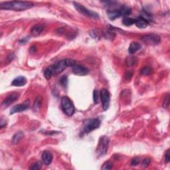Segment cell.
Returning <instances> with one entry per match:
<instances>
[{
	"mask_svg": "<svg viewBox=\"0 0 170 170\" xmlns=\"http://www.w3.org/2000/svg\"><path fill=\"white\" fill-rule=\"evenodd\" d=\"M34 4L29 1H6L0 4V9L5 10H14L21 11L32 8Z\"/></svg>",
	"mask_w": 170,
	"mask_h": 170,
	"instance_id": "cell-1",
	"label": "cell"
},
{
	"mask_svg": "<svg viewBox=\"0 0 170 170\" xmlns=\"http://www.w3.org/2000/svg\"><path fill=\"white\" fill-rule=\"evenodd\" d=\"M61 106L65 114L68 116H71L75 112V108L72 100L66 96L61 98Z\"/></svg>",
	"mask_w": 170,
	"mask_h": 170,
	"instance_id": "cell-2",
	"label": "cell"
},
{
	"mask_svg": "<svg viewBox=\"0 0 170 170\" xmlns=\"http://www.w3.org/2000/svg\"><path fill=\"white\" fill-rule=\"evenodd\" d=\"M100 125V121L98 118H89L85 120L83 125V133L88 134L96 130Z\"/></svg>",
	"mask_w": 170,
	"mask_h": 170,
	"instance_id": "cell-3",
	"label": "cell"
},
{
	"mask_svg": "<svg viewBox=\"0 0 170 170\" xmlns=\"http://www.w3.org/2000/svg\"><path fill=\"white\" fill-rule=\"evenodd\" d=\"M73 5L74 6V8H76V10L78 11L79 13H81V14L85 15V16L87 17L94 18V19H98L99 18V15L98 13L94 12L93 11L88 10L87 8H85V7L81 5V4L76 3V2H74Z\"/></svg>",
	"mask_w": 170,
	"mask_h": 170,
	"instance_id": "cell-4",
	"label": "cell"
},
{
	"mask_svg": "<svg viewBox=\"0 0 170 170\" xmlns=\"http://www.w3.org/2000/svg\"><path fill=\"white\" fill-rule=\"evenodd\" d=\"M108 146H109V139L108 137L104 136L100 138V142L97 148V153L100 156H103L107 153Z\"/></svg>",
	"mask_w": 170,
	"mask_h": 170,
	"instance_id": "cell-5",
	"label": "cell"
},
{
	"mask_svg": "<svg viewBox=\"0 0 170 170\" xmlns=\"http://www.w3.org/2000/svg\"><path fill=\"white\" fill-rule=\"evenodd\" d=\"M142 41L148 45H158L161 41V38L159 35L156 34H148L143 36Z\"/></svg>",
	"mask_w": 170,
	"mask_h": 170,
	"instance_id": "cell-6",
	"label": "cell"
},
{
	"mask_svg": "<svg viewBox=\"0 0 170 170\" xmlns=\"http://www.w3.org/2000/svg\"><path fill=\"white\" fill-rule=\"evenodd\" d=\"M100 98L102 104H103V110H108L110 106V92H108V90L105 89V88L102 89L100 92Z\"/></svg>",
	"mask_w": 170,
	"mask_h": 170,
	"instance_id": "cell-7",
	"label": "cell"
},
{
	"mask_svg": "<svg viewBox=\"0 0 170 170\" xmlns=\"http://www.w3.org/2000/svg\"><path fill=\"white\" fill-rule=\"evenodd\" d=\"M67 65L66 63V60H61L59 61L58 63H56V64L53 65V74H60L63 71H64V70L67 67Z\"/></svg>",
	"mask_w": 170,
	"mask_h": 170,
	"instance_id": "cell-8",
	"label": "cell"
},
{
	"mask_svg": "<svg viewBox=\"0 0 170 170\" xmlns=\"http://www.w3.org/2000/svg\"><path fill=\"white\" fill-rule=\"evenodd\" d=\"M18 98H19V94L17 93H11L6 97V99L2 103L1 105L3 108L8 107L11 104H13L14 102L16 101Z\"/></svg>",
	"mask_w": 170,
	"mask_h": 170,
	"instance_id": "cell-9",
	"label": "cell"
},
{
	"mask_svg": "<svg viewBox=\"0 0 170 170\" xmlns=\"http://www.w3.org/2000/svg\"><path fill=\"white\" fill-rule=\"evenodd\" d=\"M72 71L74 74L78 76H85L88 73V69L82 65H76L72 67Z\"/></svg>",
	"mask_w": 170,
	"mask_h": 170,
	"instance_id": "cell-10",
	"label": "cell"
},
{
	"mask_svg": "<svg viewBox=\"0 0 170 170\" xmlns=\"http://www.w3.org/2000/svg\"><path fill=\"white\" fill-rule=\"evenodd\" d=\"M28 108L29 104H27V102L23 104H17V105L13 106V107L11 108V110L10 111V114H15V113L23 112V111H25L28 109Z\"/></svg>",
	"mask_w": 170,
	"mask_h": 170,
	"instance_id": "cell-11",
	"label": "cell"
},
{
	"mask_svg": "<svg viewBox=\"0 0 170 170\" xmlns=\"http://www.w3.org/2000/svg\"><path fill=\"white\" fill-rule=\"evenodd\" d=\"M107 15L108 18H109L110 20H114L116 19H117V18L121 17L120 8L118 9L112 8V10H108L107 11Z\"/></svg>",
	"mask_w": 170,
	"mask_h": 170,
	"instance_id": "cell-12",
	"label": "cell"
},
{
	"mask_svg": "<svg viewBox=\"0 0 170 170\" xmlns=\"http://www.w3.org/2000/svg\"><path fill=\"white\" fill-rule=\"evenodd\" d=\"M41 159L45 165H48L52 162V160H53V155H52V153L49 151H44L42 153Z\"/></svg>",
	"mask_w": 170,
	"mask_h": 170,
	"instance_id": "cell-13",
	"label": "cell"
},
{
	"mask_svg": "<svg viewBox=\"0 0 170 170\" xmlns=\"http://www.w3.org/2000/svg\"><path fill=\"white\" fill-rule=\"evenodd\" d=\"M27 83V79L25 78L24 76H20L15 78L14 80L13 81L11 85L14 87H23Z\"/></svg>",
	"mask_w": 170,
	"mask_h": 170,
	"instance_id": "cell-14",
	"label": "cell"
},
{
	"mask_svg": "<svg viewBox=\"0 0 170 170\" xmlns=\"http://www.w3.org/2000/svg\"><path fill=\"white\" fill-rule=\"evenodd\" d=\"M44 29V26L42 25H36L31 28V33L33 37H37L39 35Z\"/></svg>",
	"mask_w": 170,
	"mask_h": 170,
	"instance_id": "cell-15",
	"label": "cell"
},
{
	"mask_svg": "<svg viewBox=\"0 0 170 170\" xmlns=\"http://www.w3.org/2000/svg\"><path fill=\"white\" fill-rule=\"evenodd\" d=\"M141 45L140 43H138L137 42H132L131 43L130 46H129L128 48V51L129 53L130 54H134L136 52H137L138 51L141 49Z\"/></svg>",
	"mask_w": 170,
	"mask_h": 170,
	"instance_id": "cell-16",
	"label": "cell"
},
{
	"mask_svg": "<svg viewBox=\"0 0 170 170\" xmlns=\"http://www.w3.org/2000/svg\"><path fill=\"white\" fill-rule=\"evenodd\" d=\"M23 137L24 133L23 132H18L17 133H15V134L13 136L12 139H11V143H12L13 144H17Z\"/></svg>",
	"mask_w": 170,
	"mask_h": 170,
	"instance_id": "cell-17",
	"label": "cell"
},
{
	"mask_svg": "<svg viewBox=\"0 0 170 170\" xmlns=\"http://www.w3.org/2000/svg\"><path fill=\"white\" fill-rule=\"evenodd\" d=\"M136 25L138 28L140 29H145L148 26L149 24L146 20L142 19L140 17H138V19H136Z\"/></svg>",
	"mask_w": 170,
	"mask_h": 170,
	"instance_id": "cell-18",
	"label": "cell"
},
{
	"mask_svg": "<svg viewBox=\"0 0 170 170\" xmlns=\"http://www.w3.org/2000/svg\"><path fill=\"white\" fill-rule=\"evenodd\" d=\"M89 35L94 39H101L103 35H104V34H103L102 31H100L99 29H93V30L90 31Z\"/></svg>",
	"mask_w": 170,
	"mask_h": 170,
	"instance_id": "cell-19",
	"label": "cell"
},
{
	"mask_svg": "<svg viewBox=\"0 0 170 170\" xmlns=\"http://www.w3.org/2000/svg\"><path fill=\"white\" fill-rule=\"evenodd\" d=\"M120 11L121 16H123L124 17H128L130 15L131 12H132L131 8L127 6H121L120 8Z\"/></svg>",
	"mask_w": 170,
	"mask_h": 170,
	"instance_id": "cell-20",
	"label": "cell"
},
{
	"mask_svg": "<svg viewBox=\"0 0 170 170\" xmlns=\"http://www.w3.org/2000/svg\"><path fill=\"white\" fill-rule=\"evenodd\" d=\"M42 101H43V98L41 96H39L36 98L35 103H34V104H33V109L34 110L36 111V112H37V111L40 109L41 106V104H42Z\"/></svg>",
	"mask_w": 170,
	"mask_h": 170,
	"instance_id": "cell-21",
	"label": "cell"
},
{
	"mask_svg": "<svg viewBox=\"0 0 170 170\" xmlns=\"http://www.w3.org/2000/svg\"><path fill=\"white\" fill-rule=\"evenodd\" d=\"M136 23V19H133V18L126 17H124L123 19V24L126 26H130L132 25L135 24Z\"/></svg>",
	"mask_w": 170,
	"mask_h": 170,
	"instance_id": "cell-22",
	"label": "cell"
},
{
	"mask_svg": "<svg viewBox=\"0 0 170 170\" xmlns=\"http://www.w3.org/2000/svg\"><path fill=\"white\" fill-rule=\"evenodd\" d=\"M45 77L47 80H49L51 78L52 76L53 75V66H51L46 69L44 72Z\"/></svg>",
	"mask_w": 170,
	"mask_h": 170,
	"instance_id": "cell-23",
	"label": "cell"
},
{
	"mask_svg": "<svg viewBox=\"0 0 170 170\" xmlns=\"http://www.w3.org/2000/svg\"><path fill=\"white\" fill-rule=\"evenodd\" d=\"M60 85L62 86L63 88H66L68 85V78L67 76H63L59 80Z\"/></svg>",
	"mask_w": 170,
	"mask_h": 170,
	"instance_id": "cell-24",
	"label": "cell"
},
{
	"mask_svg": "<svg viewBox=\"0 0 170 170\" xmlns=\"http://www.w3.org/2000/svg\"><path fill=\"white\" fill-rule=\"evenodd\" d=\"M151 73V69L149 67H144L141 70V72H140V74L142 75H149Z\"/></svg>",
	"mask_w": 170,
	"mask_h": 170,
	"instance_id": "cell-25",
	"label": "cell"
},
{
	"mask_svg": "<svg viewBox=\"0 0 170 170\" xmlns=\"http://www.w3.org/2000/svg\"><path fill=\"white\" fill-rule=\"evenodd\" d=\"M99 98H100V94L98 93V90L95 89L93 92V100L94 104H98L99 103Z\"/></svg>",
	"mask_w": 170,
	"mask_h": 170,
	"instance_id": "cell-26",
	"label": "cell"
},
{
	"mask_svg": "<svg viewBox=\"0 0 170 170\" xmlns=\"http://www.w3.org/2000/svg\"><path fill=\"white\" fill-rule=\"evenodd\" d=\"M66 60V63L68 67H74V65H76V61H74V59H67Z\"/></svg>",
	"mask_w": 170,
	"mask_h": 170,
	"instance_id": "cell-27",
	"label": "cell"
},
{
	"mask_svg": "<svg viewBox=\"0 0 170 170\" xmlns=\"http://www.w3.org/2000/svg\"><path fill=\"white\" fill-rule=\"evenodd\" d=\"M112 168V164L110 162H106L103 164L102 169H111Z\"/></svg>",
	"mask_w": 170,
	"mask_h": 170,
	"instance_id": "cell-28",
	"label": "cell"
},
{
	"mask_svg": "<svg viewBox=\"0 0 170 170\" xmlns=\"http://www.w3.org/2000/svg\"><path fill=\"white\" fill-rule=\"evenodd\" d=\"M41 166H42V163L40 162H37V163H35L33 166H31L29 169H33V170H38L41 168Z\"/></svg>",
	"mask_w": 170,
	"mask_h": 170,
	"instance_id": "cell-29",
	"label": "cell"
},
{
	"mask_svg": "<svg viewBox=\"0 0 170 170\" xmlns=\"http://www.w3.org/2000/svg\"><path fill=\"white\" fill-rule=\"evenodd\" d=\"M140 163V159L139 158H135L132 160L131 162V165L132 166H136V165H138Z\"/></svg>",
	"mask_w": 170,
	"mask_h": 170,
	"instance_id": "cell-30",
	"label": "cell"
},
{
	"mask_svg": "<svg viewBox=\"0 0 170 170\" xmlns=\"http://www.w3.org/2000/svg\"><path fill=\"white\" fill-rule=\"evenodd\" d=\"M135 58L134 57H129L127 59V65L128 66H132L135 63Z\"/></svg>",
	"mask_w": 170,
	"mask_h": 170,
	"instance_id": "cell-31",
	"label": "cell"
},
{
	"mask_svg": "<svg viewBox=\"0 0 170 170\" xmlns=\"http://www.w3.org/2000/svg\"><path fill=\"white\" fill-rule=\"evenodd\" d=\"M170 161V153H169V149H168L166 151V152H165V162L167 164V163H169Z\"/></svg>",
	"mask_w": 170,
	"mask_h": 170,
	"instance_id": "cell-32",
	"label": "cell"
},
{
	"mask_svg": "<svg viewBox=\"0 0 170 170\" xmlns=\"http://www.w3.org/2000/svg\"><path fill=\"white\" fill-rule=\"evenodd\" d=\"M150 162H151L150 158H146V159L144 160V162H143V163H142V167H148L149 164H150Z\"/></svg>",
	"mask_w": 170,
	"mask_h": 170,
	"instance_id": "cell-33",
	"label": "cell"
},
{
	"mask_svg": "<svg viewBox=\"0 0 170 170\" xmlns=\"http://www.w3.org/2000/svg\"><path fill=\"white\" fill-rule=\"evenodd\" d=\"M169 94H167L166 98H165L164 104H163V106H164V108H167V106H169Z\"/></svg>",
	"mask_w": 170,
	"mask_h": 170,
	"instance_id": "cell-34",
	"label": "cell"
},
{
	"mask_svg": "<svg viewBox=\"0 0 170 170\" xmlns=\"http://www.w3.org/2000/svg\"><path fill=\"white\" fill-rule=\"evenodd\" d=\"M132 73H131L130 72H127L126 73V79H129V78H130L131 77H132Z\"/></svg>",
	"mask_w": 170,
	"mask_h": 170,
	"instance_id": "cell-35",
	"label": "cell"
},
{
	"mask_svg": "<svg viewBox=\"0 0 170 170\" xmlns=\"http://www.w3.org/2000/svg\"><path fill=\"white\" fill-rule=\"evenodd\" d=\"M58 132H55V131H52V132H48L46 133V134L47 135H53V134H58Z\"/></svg>",
	"mask_w": 170,
	"mask_h": 170,
	"instance_id": "cell-36",
	"label": "cell"
},
{
	"mask_svg": "<svg viewBox=\"0 0 170 170\" xmlns=\"http://www.w3.org/2000/svg\"><path fill=\"white\" fill-rule=\"evenodd\" d=\"M35 51H36V48L35 47H31L30 48V53H33Z\"/></svg>",
	"mask_w": 170,
	"mask_h": 170,
	"instance_id": "cell-37",
	"label": "cell"
}]
</instances>
